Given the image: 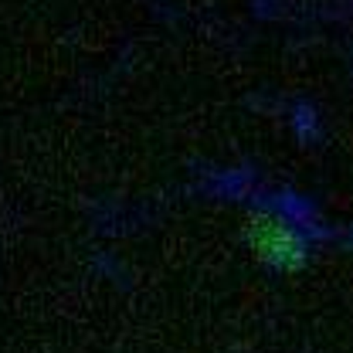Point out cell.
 I'll list each match as a JSON object with an SVG mask.
<instances>
[{"instance_id": "1", "label": "cell", "mask_w": 353, "mask_h": 353, "mask_svg": "<svg viewBox=\"0 0 353 353\" xmlns=\"http://www.w3.org/2000/svg\"><path fill=\"white\" fill-rule=\"evenodd\" d=\"M245 245L259 262L275 272H299L306 265V245L299 231L275 211H252L245 218Z\"/></svg>"}]
</instances>
